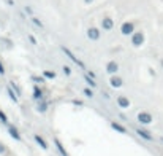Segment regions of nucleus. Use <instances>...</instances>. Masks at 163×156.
<instances>
[{
    "mask_svg": "<svg viewBox=\"0 0 163 156\" xmlns=\"http://www.w3.org/2000/svg\"><path fill=\"white\" fill-rule=\"evenodd\" d=\"M138 120L141 124H149L150 121H152V116H150L149 113H139L138 115Z\"/></svg>",
    "mask_w": 163,
    "mask_h": 156,
    "instance_id": "nucleus-3",
    "label": "nucleus"
},
{
    "mask_svg": "<svg viewBox=\"0 0 163 156\" xmlns=\"http://www.w3.org/2000/svg\"><path fill=\"white\" fill-rule=\"evenodd\" d=\"M84 78H86V81H87V83H90V84H92V86L95 88V81H92V80H90V76H89V75H86V76H84Z\"/></svg>",
    "mask_w": 163,
    "mask_h": 156,
    "instance_id": "nucleus-19",
    "label": "nucleus"
},
{
    "mask_svg": "<svg viewBox=\"0 0 163 156\" xmlns=\"http://www.w3.org/2000/svg\"><path fill=\"white\" fill-rule=\"evenodd\" d=\"M122 30H124V34H130V32L133 30V26H132V24H130V26H124Z\"/></svg>",
    "mask_w": 163,
    "mask_h": 156,
    "instance_id": "nucleus-15",
    "label": "nucleus"
},
{
    "mask_svg": "<svg viewBox=\"0 0 163 156\" xmlns=\"http://www.w3.org/2000/svg\"><path fill=\"white\" fill-rule=\"evenodd\" d=\"M63 72L67 73V75H70V73H71V72H70V67H65V66H63Z\"/></svg>",
    "mask_w": 163,
    "mask_h": 156,
    "instance_id": "nucleus-21",
    "label": "nucleus"
},
{
    "mask_svg": "<svg viewBox=\"0 0 163 156\" xmlns=\"http://www.w3.org/2000/svg\"><path fill=\"white\" fill-rule=\"evenodd\" d=\"M103 24H105V27L106 29H111V26H112V22H111V19H106L105 22H103Z\"/></svg>",
    "mask_w": 163,
    "mask_h": 156,
    "instance_id": "nucleus-18",
    "label": "nucleus"
},
{
    "mask_svg": "<svg viewBox=\"0 0 163 156\" xmlns=\"http://www.w3.org/2000/svg\"><path fill=\"white\" fill-rule=\"evenodd\" d=\"M33 22H35V24H37V26H38V27H43V24H41V22H40V21H38L37 18H33Z\"/></svg>",
    "mask_w": 163,
    "mask_h": 156,
    "instance_id": "nucleus-20",
    "label": "nucleus"
},
{
    "mask_svg": "<svg viewBox=\"0 0 163 156\" xmlns=\"http://www.w3.org/2000/svg\"><path fill=\"white\" fill-rule=\"evenodd\" d=\"M119 105H120L122 108L128 107V101H127V99H124V97H120V99H119Z\"/></svg>",
    "mask_w": 163,
    "mask_h": 156,
    "instance_id": "nucleus-12",
    "label": "nucleus"
},
{
    "mask_svg": "<svg viewBox=\"0 0 163 156\" xmlns=\"http://www.w3.org/2000/svg\"><path fill=\"white\" fill-rule=\"evenodd\" d=\"M136 134H138L139 137H143L144 140H152V135L147 131H144V129H136Z\"/></svg>",
    "mask_w": 163,
    "mask_h": 156,
    "instance_id": "nucleus-6",
    "label": "nucleus"
},
{
    "mask_svg": "<svg viewBox=\"0 0 163 156\" xmlns=\"http://www.w3.org/2000/svg\"><path fill=\"white\" fill-rule=\"evenodd\" d=\"M8 94H10V97H11V99H13L14 102H17V97L14 96V93H13V91H11V88H8Z\"/></svg>",
    "mask_w": 163,
    "mask_h": 156,
    "instance_id": "nucleus-17",
    "label": "nucleus"
},
{
    "mask_svg": "<svg viewBox=\"0 0 163 156\" xmlns=\"http://www.w3.org/2000/svg\"><path fill=\"white\" fill-rule=\"evenodd\" d=\"M8 132H10V135L13 137L14 140H22V137H21V134H19V131H17L14 126H10L8 124Z\"/></svg>",
    "mask_w": 163,
    "mask_h": 156,
    "instance_id": "nucleus-2",
    "label": "nucleus"
},
{
    "mask_svg": "<svg viewBox=\"0 0 163 156\" xmlns=\"http://www.w3.org/2000/svg\"><path fill=\"white\" fill-rule=\"evenodd\" d=\"M84 93H86V94H87V96H90V97H92V91H90V89H86V91H84Z\"/></svg>",
    "mask_w": 163,
    "mask_h": 156,
    "instance_id": "nucleus-23",
    "label": "nucleus"
},
{
    "mask_svg": "<svg viewBox=\"0 0 163 156\" xmlns=\"http://www.w3.org/2000/svg\"><path fill=\"white\" fill-rule=\"evenodd\" d=\"M111 126H112V129H116V131L120 132V134H125L127 132V129L124 128L122 124H119V123H111Z\"/></svg>",
    "mask_w": 163,
    "mask_h": 156,
    "instance_id": "nucleus-7",
    "label": "nucleus"
},
{
    "mask_svg": "<svg viewBox=\"0 0 163 156\" xmlns=\"http://www.w3.org/2000/svg\"><path fill=\"white\" fill-rule=\"evenodd\" d=\"M89 37L97 40V38H98V30H97V29H89Z\"/></svg>",
    "mask_w": 163,
    "mask_h": 156,
    "instance_id": "nucleus-8",
    "label": "nucleus"
},
{
    "mask_svg": "<svg viewBox=\"0 0 163 156\" xmlns=\"http://www.w3.org/2000/svg\"><path fill=\"white\" fill-rule=\"evenodd\" d=\"M135 37H136V38L133 40V42H135V45H139V43L143 42V35H141V34H136Z\"/></svg>",
    "mask_w": 163,
    "mask_h": 156,
    "instance_id": "nucleus-14",
    "label": "nucleus"
},
{
    "mask_svg": "<svg viewBox=\"0 0 163 156\" xmlns=\"http://www.w3.org/2000/svg\"><path fill=\"white\" fill-rule=\"evenodd\" d=\"M62 49H63V53H65V54H67V56H68V57H70V59H71V61H73V62H75V64H78V66H79V67H81V69H86V66H84V64H82V62H81V61H79V59H78V57H76V56H75V54H73V53H71V51H70V49H68V48H65V46H63V48H62Z\"/></svg>",
    "mask_w": 163,
    "mask_h": 156,
    "instance_id": "nucleus-1",
    "label": "nucleus"
},
{
    "mask_svg": "<svg viewBox=\"0 0 163 156\" xmlns=\"http://www.w3.org/2000/svg\"><path fill=\"white\" fill-rule=\"evenodd\" d=\"M54 143H55V148H57V151L60 153V156H68L67 150L63 148V145H62V142L59 139H54Z\"/></svg>",
    "mask_w": 163,
    "mask_h": 156,
    "instance_id": "nucleus-4",
    "label": "nucleus"
},
{
    "mask_svg": "<svg viewBox=\"0 0 163 156\" xmlns=\"http://www.w3.org/2000/svg\"><path fill=\"white\" fill-rule=\"evenodd\" d=\"M33 97H35V99H41V89L38 86L33 88Z\"/></svg>",
    "mask_w": 163,
    "mask_h": 156,
    "instance_id": "nucleus-10",
    "label": "nucleus"
},
{
    "mask_svg": "<svg viewBox=\"0 0 163 156\" xmlns=\"http://www.w3.org/2000/svg\"><path fill=\"white\" fill-rule=\"evenodd\" d=\"M43 75L46 76V78H49V80H51V78H55V73H54V72H49V70L43 72Z\"/></svg>",
    "mask_w": 163,
    "mask_h": 156,
    "instance_id": "nucleus-13",
    "label": "nucleus"
},
{
    "mask_svg": "<svg viewBox=\"0 0 163 156\" xmlns=\"http://www.w3.org/2000/svg\"><path fill=\"white\" fill-rule=\"evenodd\" d=\"M0 121L3 123V124H7V126H8V118H7V115H5L2 110H0Z\"/></svg>",
    "mask_w": 163,
    "mask_h": 156,
    "instance_id": "nucleus-11",
    "label": "nucleus"
},
{
    "mask_svg": "<svg viewBox=\"0 0 163 156\" xmlns=\"http://www.w3.org/2000/svg\"><path fill=\"white\" fill-rule=\"evenodd\" d=\"M46 108H48V105L44 104V102L41 105H38V111H41V113H43V111H46Z\"/></svg>",
    "mask_w": 163,
    "mask_h": 156,
    "instance_id": "nucleus-16",
    "label": "nucleus"
},
{
    "mask_svg": "<svg viewBox=\"0 0 163 156\" xmlns=\"http://www.w3.org/2000/svg\"><path fill=\"white\" fill-rule=\"evenodd\" d=\"M33 139H35V142H37V143H38V145H40L43 150H48V142H46V140H44L43 137H41V135L35 134V137H33Z\"/></svg>",
    "mask_w": 163,
    "mask_h": 156,
    "instance_id": "nucleus-5",
    "label": "nucleus"
},
{
    "mask_svg": "<svg viewBox=\"0 0 163 156\" xmlns=\"http://www.w3.org/2000/svg\"><path fill=\"white\" fill-rule=\"evenodd\" d=\"M120 83H122V80L117 78V76H112V78H111V84H112V86H120Z\"/></svg>",
    "mask_w": 163,
    "mask_h": 156,
    "instance_id": "nucleus-9",
    "label": "nucleus"
},
{
    "mask_svg": "<svg viewBox=\"0 0 163 156\" xmlns=\"http://www.w3.org/2000/svg\"><path fill=\"white\" fill-rule=\"evenodd\" d=\"M0 75H5V69H3V66H2V62H0Z\"/></svg>",
    "mask_w": 163,
    "mask_h": 156,
    "instance_id": "nucleus-22",
    "label": "nucleus"
},
{
    "mask_svg": "<svg viewBox=\"0 0 163 156\" xmlns=\"http://www.w3.org/2000/svg\"><path fill=\"white\" fill-rule=\"evenodd\" d=\"M162 140H163V139H162Z\"/></svg>",
    "mask_w": 163,
    "mask_h": 156,
    "instance_id": "nucleus-25",
    "label": "nucleus"
},
{
    "mask_svg": "<svg viewBox=\"0 0 163 156\" xmlns=\"http://www.w3.org/2000/svg\"><path fill=\"white\" fill-rule=\"evenodd\" d=\"M3 151H5V148H3V145L0 143V153H3Z\"/></svg>",
    "mask_w": 163,
    "mask_h": 156,
    "instance_id": "nucleus-24",
    "label": "nucleus"
}]
</instances>
